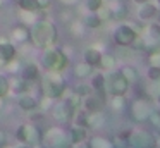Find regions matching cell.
Returning <instances> with one entry per match:
<instances>
[{"label":"cell","instance_id":"26","mask_svg":"<svg viewBox=\"0 0 160 148\" xmlns=\"http://www.w3.org/2000/svg\"><path fill=\"white\" fill-rule=\"evenodd\" d=\"M121 74L129 81V84H134V83H138V69H136L134 65H131V64L122 65V67H121Z\"/></svg>","mask_w":160,"mask_h":148},{"label":"cell","instance_id":"22","mask_svg":"<svg viewBox=\"0 0 160 148\" xmlns=\"http://www.w3.org/2000/svg\"><path fill=\"white\" fill-rule=\"evenodd\" d=\"M146 33H145V36L148 38L150 41H152L153 45H157L158 43V40H160V23H155V21H150V24L146 26Z\"/></svg>","mask_w":160,"mask_h":148},{"label":"cell","instance_id":"41","mask_svg":"<svg viewBox=\"0 0 160 148\" xmlns=\"http://www.w3.org/2000/svg\"><path fill=\"white\" fill-rule=\"evenodd\" d=\"M132 2L138 3V5H139V3H145V2H148V0H132Z\"/></svg>","mask_w":160,"mask_h":148},{"label":"cell","instance_id":"5","mask_svg":"<svg viewBox=\"0 0 160 148\" xmlns=\"http://www.w3.org/2000/svg\"><path fill=\"white\" fill-rule=\"evenodd\" d=\"M107 76V81H105V91L110 96H126V93L129 91V81L121 74V71L110 72Z\"/></svg>","mask_w":160,"mask_h":148},{"label":"cell","instance_id":"8","mask_svg":"<svg viewBox=\"0 0 160 148\" xmlns=\"http://www.w3.org/2000/svg\"><path fill=\"white\" fill-rule=\"evenodd\" d=\"M152 103L148 100H143V98H138L132 102L131 105V115L136 122H148V117L152 114Z\"/></svg>","mask_w":160,"mask_h":148},{"label":"cell","instance_id":"34","mask_svg":"<svg viewBox=\"0 0 160 148\" xmlns=\"http://www.w3.org/2000/svg\"><path fill=\"white\" fill-rule=\"evenodd\" d=\"M148 122H152L153 127L160 129V109H152V114L148 117Z\"/></svg>","mask_w":160,"mask_h":148},{"label":"cell","instance_id":"45","mask_svg":"<svg viewBox=\"0 0 160 148\" xmlns=\"http://www.w3.org/2000/svg\"><path fill=\"white\" fill-rule=\"evenodd\" d=\"M157 45H158V47H160V40H158V43H157Z\"/></svg>","mask_w":160,"mask_h":148},{"label":"cell","instance_id":"29","mask_svg":"<svg viewBox=\"0 0 160 148\" xmlns=\"http://www.w3.org/2000/svg\"><path fill=\"white\" fill-rule=\"evenodd\" d=\"M148 64L155 65V67H160V47H152L148 50Z\"/></svg>","mask_w":160,"mask_h":148},{"label":"cell","instance_id":"20","mask_svg":"<svg viewBox=\"0 0 160 148\" xmlns=\"http://www.w3.org/2000/svg\"><path fill=\"white\" fill-rule=\"evenodd\" d=\"M9 86H11V93H14V95H21V93L29 91V81L22 79L19 74L14 79H9Z\"/></svg>","mask_w":160,"mask_h":148},{"label":"cell","instance_id":"38","mask_svg":"<svg viewBox=\"0 0 160 148\" xmlns=\"http://www.w3.org/2000/svg\"><path fill=\"white\" fill-rule=\"evenodd\" d=\"M5 145H7V134L4 129H0V148H4Z\"/></svg>","mask_w":160,"mask_h":148},{"label":"cell","instance_id":"21","mask_svg":"<svg viewBox=\"0 0 160 148\" xmlns=\"http://www.w3.org/2000/svg\"><path fill=\"white\" fill-rule=\"evenodd\" d=\"M72 72H74V76H76V78H79V79L81 78H90V76L95 72V67H93V65H90L88 62L81 60V62H78V64L74 65Z\"/></svg>","mask_w":160,"mask_h":148},{"label":"cell","instance_id":"40","mask_svg":"<svg viewBox=\"0 0 160 148\" xmlns=\"http://www.w3.org/2000/svg\"><path fill=\"white\" fill-rule=\"evenodd\" d=\"M14 148H35V146H33V145H28V143H18Z\"/></svg>","mask_w":160,"mask_h":148},{"label":"cell","instance_id":"19","mask_svg":"<svg viewBox=\"0 0 160 148\" xmlns=\"http://www.w3.org/2000/svg\"><path fill=\"white\" fill-rule=\"evenodd\" d=\"M105 81H107V76L102 71H97L91 74V91L97 93V95H102L105 93Z\"/></svg>","mask_w":160,"mask_h":148},{"label":"cell","instance_id":"13","mask_svg":"<svg viewBox=\"0 0 160 148\" xmlns=\"http://www.w3.org/2000/svg\"><path fill=\"white\" fill-rule=\"evenodd\" d=\"M157 14H158V5L152 3L150 0L145 3H139V7H138V19L139 21L150 23V21H153L157 17Z\"/></svg>","mask_w":160,"mask_h":148},{"label":"cell","instance_id":"17","mask_svg":"<svg viewBox=\"0 0 160 148\" xmlns=\"http://www.w3.org/2000/svg\"><path fill=\"white\" fill-rule=\"evenodd\" d=\"M67 136L69 140L74 143H79V141H86L88 138V127L84 126H79V124H71L69 131H67Z\"/></svg>","mask_w":160,"mask_h":148},{"label":"cell","instance_id":"43","mask_svg":"<svg viewBox=\"0 0 160 148\" xmlns=\"http://www.w3.org/2000/svg\"><path fill=\"white\" fill-rule=\"evenodd\" d=\"M157 5H158V7H160V0H157Z\"/></svg>","mask_w":160,"mask_h":148},{"label":"cell","instance_id":"44","mask_svg":"<svg viewBox=\"0 0 160 148\" xmlns=\"http://www.w3.org/2000/svg\"><path fill=\"white\" fill-rule=\"evenodd\" d=\"M0 9H2V0H0Z\"/></svg>","mask_w":160,"mask_h":148},{"label":"cell","instance_id":"33","mask_svg":"<svg viewBox=\"0 0 160 148\" xmlns=\"http://www.w3.org/2000/svg\"><path fill=\"white\" fill-rule=\"evenodd\" d=\"M103 3V0H84V7H86L88 12H98Z\"/></svg>","mask_w":160,"mask_h":148},{"label":"cell","instance_id":"14","mask_svg":"<svg viewBox=\"0 0 160 148\" xmlns=\"http://www.w3.org/2000/svg\"><path fill=\"white\" fill-rule=\"evenodd\" d=\"M81 107H83L86 112H102V110H103V100H102L97 93L91 91L90 95L83 96Z\"/></svg>","mask_w":160,"mask_h":148},{"label":"cell","instance_id":"24","mask_svg":"<svg viewBox=\"0 0 160 148\" xmlns=\"http://www.w3.org/2000/svg\"><path fill=\"white\" fill-rule=\"evenodd\" d=\"M16 2H18L19 9L24 10V12H38V10H43L40 0H16Z\"/></svg>","mask_w":160,"mask_h":148},{"label":"cell","instance_id":"36","mask_svg":"<svg viewBox=\"0 0 160 148\" xmlns=\"http://www.w3.org/2000/svg\"><path fill=\"white\" fill-rule=\"evenodd\" d=\"M148 79L152 81H160V67H155V65H150L148 67V72H146Z\"/></svg>","mask_w":160,"mask_h":148},{"label":"cell","instance_id":"37","mask_svg":"<svg viewBox=\"0 0 160 148\" xmlns=\"http://www.w3.org/2000/svg\"><path fill=\"white\" fill-rule=\"evenodd\" d=\"M59 2L62 3L64 7H67V9H69V7H72V5H78L81 0H59Z\"/></svg>","mask_w":160,"mask_h":148},{"label":"cell","instance_id":"1","mask_svg":"<svg viewBox=\"0 0 160 148\" xmlns=\"http://www.w3.org/2000/svg\"><path fill=\"white\" fill-rule=\"evenodd\" d=\"M29 33H31V43L35 47L47 48L53 47L59 40V33H57V26L48 19H38L29 26Z\"/></svg>","mask_w":160,"mask_h":148},{"label":"cell","instance_id":"10","mask_svg":"<svg viewBox=\"0 0 160 148\" xmlns=\"http://www.w3.org/2000/svg\"><path fill=\"white\" fill-rule=\"evenodd\" d=\"M9 40H11L14 45H22V43H28V41L31 40L29 26H26V24H22V23L16 24V26L11 29V34H9Z\"/></svg>","mask_w":160,"mask_h":148},{"label":"cell","instance_id":"23","mask_svg":"<svg viewBox=\"0 0 160 148\" xmlns=\"http://www.w3.org/2000/svg\"><path fill=\"white\" fill-rule=\"evenodd\" d=\"M81 21H83L84 28H88V29H97V28H100L102 24H103V21L100 19L98 12H88Z\"/></svg>","mask_w":160,"mask_h":148},{"label":"cell","instance_id":"42","mask_svg":"<svg viewBox=\"0 0 160 148\" xmlns=\"http://www.w3.org/2000/svg\"><path fill=\"white\" fill-rule=\"evenodd\" d=\"M157 102H158V109H160V95L157 96Z\"/></svg>","mask_w":160,"mask_h":148},{"label":"cell","instance_id":"9","mask_svg":"<svg viewBox=\"0 0 160 148\" xmlns=\"http://www.w3.org/2000/svg\"><path fill=\"white\" fill-rule=\"evenodd\" d=\"M16 55H18V45L12 43L9 36H0V60L9 65L16 60Z\"/></svg>","mask_w":160,"mask_h":148},{"label":"cell","instance_id":"2","mask_svg":"<svg viewBox=\"0 0 160 148\" xmlns=\"http://www.w3.org/2000/svg\"><path fill=\"white\" fill-rule=\"evenodd\" d=\"M67 81L59 71H47L42 78V95L47 100H59L66 95Z\"/></svg>","mask_w":160,"mask_h":148},{"label":"cell","instance_id":"32","mask_svg":"<svg viewBox=\"0 0 160 148\" xmlns=\"http://www.w3.org/2000/svg\"><path fill=\"white\" fill-rule=\"evenodd\" d=\"M11 93V86H9V78L4 74H0V98H5V96Z\"/></svg>","mask_w":160,"mask_h":148},{"label":"cell","instance_id":"39","mask_svg":"<svg viewBox=\"0 0 160 148\" xmlns=\"http://www.w3.org/2000/svg\"><path fill=\"white\" fill-rule=\"evenodd\" d=\"M72 148H91L88 141H79V143H74Z\"/></svg>","mask_w":160,"mask_h":148},{"label":"cell","instance_id":"31","mask_svg":"<svg viewBox=\"0 0 160 148\" xmlns=\"http://www.w3.org/2000/svg\"><path fill=\"white\" fill-rule=\"evenodd\" d=\"M112 9V21H122L128 17V9L124 5H110Z\"/></svg>","mask_w":160,"mask_h":148},{"label":"cell","instance_id":"15","mask_svg":"<svg viewBox=\"0 0 160 148\" xmlns=\"http://www.w3.org/2000/svg\"><path fill=\"white\" fill-rule=\"evenodd\" d=\"M72 114H74V110L71 109V107H67L66 102H59V103L53 105V119L60 124L69 122V120L72 119Z\"/></svg>","mask_w":160,"mask_h":148},{"label":"cell","instance_id":"30","mask_svg":"<svg viewBox=\"0 0 160 148\" xmlns=\"http://www.w3.org/2000/svg\"><path fill=\"white\" fill-rule=\"evenodd\" d=\"M114 65H115V57H114V55H110V54H103V55H102L100 65H98L102 71H110V69H114Z\"/></svg>","mask_w":160,"mask_h":148},{"label":"cell","instance_id":"28","mask_svg":"<svg viewBox=\"0 0 160 148\" xmlns=\"http://www.w3.org/2000/svg\"><path fill=\"white\" fill-rule=\"evenodd\" d=\"M69 31L74 34V36H81V34L84 33V24L81 19H71L69 21Z\"/></svg>","mask_w":160,"mask_h":148},{"label":"cell","instance_id":"18","mask_svg":"<svg viewBox=\"0 0 160 148\" xmlns=\"http://www.w3.org/2000/svg\"><path fill=\"white\" fill-rule=\"evenodd\" d=\"M102 55H103V52H102L100 48H97V47H90V48H86V50H84V54H83V60H84V62H88L90 65H93V67L97 69L98 65H100Z\"/></svg>","mask_w":160,"mask_h":148},{"label":"cell","instance_id":"16","mask_svg":"<svg viewBox=\"0 0 160 148\" xmlns=\"http://www.w3.org/2000/svg\"><path fill=\"white\" fill-rule=\"evenodd\" d=\"M38 105H40L38 98L35 95H31L29 91L18 95V107L21 110H24V112H33V110L38 109Z\"/></svg>","mask_w":160,"mask_h":148},{"label":"cell","instance_id":"11","mask_svg":"<svg viewBox=\"0 0 160 148\" xmlns=\"http://www.w3.org/2000/svg\"><path fill=\"white\" fill-rule=\"evenodd\" d=\"M18 74L21 76L22 79L29 81V83L38 81L40 76H42V71H40V64H36V62H24V64L21 65V69H19Z\"/></svg>","mask_w":160,"mask_h":148},{"label":"cell","instance_id":"7","mask_svg":"<svg viewBox=\"0 0 160 148\" xmlns=\"http://www.w3.org/2000/svg\"><path fill=\"white\" fill-rule=\"evenodd\" d=\"M138 29H136L132 24H128V23H122L115 28L114 31V41L121 47H131V43L136 40L138 36Z\"/></svg>","mask_w":160,"mask_h":148},{"label":"cell","instance_id":"27","mask_svg":"<svg viewBox=\"0 0 160 148\" xmlns=\"http://www.w3.org/2000/svg\"><path fill=\"white\" fill-rule=\"evenodd\" d=\"M110 110L121 114L126 110V96H110Z\"/></svg>","mask_w":160,"mask_h":148},{"label":"cell","instance_id":"12","mask_svg":"<svg viewBox=\"0 0 160 148\" xmlns=\"http://www.w3.org/2000/svg\"><path fill=\"white\" fill-rule=\"evenodd\" d=\"M67 133L66 131H62L60 127H52V129H48L45 134H43V143H47L50 148H55L57 145H60L62 141L67 140Z\"/></svg>","mask_w":160,"mask_h":148},{"label":"cell","instance_id":"6","mask_svg":"<svg viewBox=\"0 0 160 148\" xmlns=\"http://www.w3.org/2000/svg\"><path fill=\"white\" fill-rule=\"evenodd\" d=\"M16 140H18L19 143H28V145L36 146V145H42L43 134H42V131L38 129V126H35V124H31V122H24L18 127V131H16Z\"/></svg>","mask_w":160,"mask_h":148},{"label":"cell","instance_id":"4","mask_svg":"<svg viewBox=\"0 0 160 148\" xmlns=\"http://www.w3.org/2000/svg\"><path fill=\"white\" fill-rule=\"evenodd\" d=\"M124 140L131 148H155V136L150 131L131 129L124 134Z\"/></svg>","mask_w":160,"mask_h":148},{"label":"cell","instance_id":"3","mask_svg":"<svg viewBox=\"0 0 160 148\" xmlns=\"http://www.w3.org/2000/svg\"><path fill=\"white\" fill-rule=\"evenodd\" d=\"M40 65H42L45 71L62 72L64 69L67 67V55L64 54L60 48H57L55 45H53V47H47V48H43Z\"/></svg>","mask_w":160,"mask_h":148},{"label":"cell","instance_id":"25","mask_svg":"<svg viewBox=\"0 0 160 148\" xmlns=\"http://www.w3.org/2000/svg\"><path fill=\"white\" fill-rule=\"evenodd\" d=\"M88 143H90L91 148H115L114 141L105 136H93V138H90Z\"/></svg>","mask_w":160,"mask_h":148},{"label":"cell","instance_id":"35","mask_svg":"<svg viewBox=\"0 0 160 148\" xmlns=\"http://www.w3.org/2000/svg\"><path fill=\"white\" fill-rule=\"evenodd\" d=\"M72 91L83 98V96H86V95H90V93H91V86L90 84H76Z\"/></svg>","mask_w":160,"mask_h":148}]
</instances>
